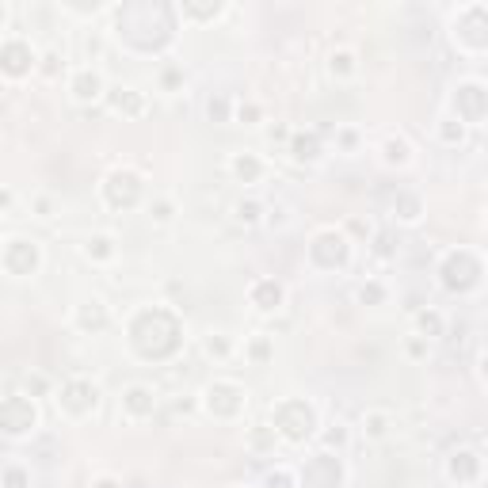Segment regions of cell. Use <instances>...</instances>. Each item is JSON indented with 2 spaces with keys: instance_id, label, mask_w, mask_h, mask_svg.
Masks as SVG:
<instances>
[{
  "instance_id": "obj_8",
  "label": "cell",
  "mask_w": 488,
  "mask_h": 488,
  "mask_svg": "<svg viewBox=\"0 0 488 488\" xmlns=\"http://www.w3.org/2000/svg\"><path fill=\"white\" fill-rule=\"evenodd\" d=\"M0 57H4V69H8L12 77H19V73L31 65V50H27L23 42H4V53H0Z\"/></svg>"
},
{
  "instance_id": "obj_22",
  "label": "cell",
  "mask_w": 488,
  "mask_h": 488,
  "mask_svg": "<svg viewBox=\"0 0 488 488\" xmlns=\"http://www.w3.org/2000/svg\"><path fill=\"white\" fill-rule=\"evenodd\" d=\"M443 138L446 142H458V138H462V126H458V130H454V126H443Z\"/></svg>"
},
{
  "instance_id": "obj_4",
  "label": "cell",
  "mask_w": 488,
  "mask_h": 488,
  "mask_svg": "<svg viewBox=\"0 0 488 488\" xmlns=\"http://www.w3.org/2000/svg\"><path fill=\"white\" fill-rule=\"evenodd\" d=\"M38 264V252L35 244H27V240H12L8 252H4V267H8V275H31Z\"/></svg>"
},
{
  "instance_id": "obj_24",
  "label": "cell",
  "mask_w": 488,
  "mask_h": 488,
  "mask_svg": "<svg viewBox=\"0 0 488 488\" xmlns=\"http://www.w3.org/2000/svg\"><path fill=\"white\" fill-rule=\"evenodd\" d=\"M96 488H115V485H111V480H99V485Z\"/></svg>"
},
{
  "instance_id": "obj_21",
  "label": "cell",
  "mask_w": 488,
  "mask_h": 488,
  "mask_svg": "<svg viewBox=\"0 0 488 488\" xmlns=\"http://www.w3.org/2000/svg\"><path fill=\"white\" fill-rule=\"evenodd\" d=\"M8 488H23V473L19 470H8Z\"/></svg>"
},
{
  "instance_id": "obj_17",
  "label": "cell",
  "mask_w": 488,
  "mask_h": 488,
  "mask_svg": "<svg viewBox=\"0 0 488 488\" xmlns=\"http://www.w3.org/2000/svg\"><path fill=\"white\" fill-rule=\"evenodd\" d=\"M237 218H240V222H256V218H259V206H256V203H240V206H237Z\"/></svg>"
},
{
  "instance_id": "obj_14",
  "label": "cell",
  "mask_w": 488,
  "mask_h": 488,
  "mask_svg": "<svg viewBox=\"0 0 488 488\" xmlns=\"http://www.w3.org/2000/svg\"><path fill=\"white\" fill-rule=\"evenodd\" d=\"M80 324H84V329H103V324H107V313L99 309L96 302H92V305H84V309H80Z\"/></svg>"
},
{
  "instance_id": "obj_5",
  "label": "cell",
  "mask_w": 488,
  "mask_h": 488,
  "mask_svg": "<svg viewBox=\"0 0 488 488\" xmlns=\"http://www.w3.org/2000/svg\"><path fill=\"white\" fill-rule=\"evenodd\" d=\"M138 176H130V172H118V176H111V183H107V203L111 206H133L138 203Z\"/></svg>"
},
{
  "instance_id": "obj_11",
  "label": "cell",
  "mask_w": 488,
  "mask_h": 488,
  "mask_svg": "<svg viewBox=\"0 0 488 488\" xmlns=\"http://www.w3.org/2000/svg\"><path fill=\"white\" fill-rule=\"evenodd\" d=\"M252 298H256V305H259V309H275V305H279V298H283V290H279L275 283H259Z\"/></svg>"
},
{
  "instance_id": "obj_2",
  "label": "cell",
  "mask_w": 488,
  "mask_h": 488,
  "mask_svg": "<svg viewBox=\"0 0 488 488\" xmlns=\"http://www.w3.org/2000/svg\"><path fill=\"white\" fill-rule=\"evenodd\" d=\"M0 424H4L8 435H23L27 427H35V409H31V400L8 397V400H4V409H0Z\"/></svg>"
},
{
  "instance_id": "obj_1",
  "label": "cell",
  "mask_w": 488,
  "mask_h": 488,
  "mask_svg": "<svg viewBox=\"0 0 488 488\" xmlns=\"http://www.w3.org/2000/svg\"><path fill=\"white\" fill-rule=\"evenodd\" d=\"M275 420H279V427H283L286 439H305L313 431V412H309V404H302V400H286V404H279Z\"/></svg>"
},
{
  "instance_id": "obj_18",
  "label": "cell",
  "mask_w": 488,
  "mask_h": 488,
  "mask_svg": "<svg viewBox=\"0 0 488 488\" xmlns=\"http://www.w3.org/2000/svg\"><path fill=\"white\" fill-rule=\"evenodd\" d=\"M88 252H96V256H111V240H107V237H96V240L88 244Z\"/></svg>"
},
{
  "instance_id": "obj_7",
  "label": "cell",
  "mask_w": 488,
  "mask_h": 488,
  "mask_svg": "<svg viewBox=\"0 0 488 488\" xmlns=\"http://www.w3.org/2000/svg\"><path fill=\"white\" fill-rule=\"evenodd\" d=\"M62 404L69 412H88L92 404H96V389H92L88 382H69L62 393Z\"/></svg>"
},
{
  "instance_id": "obj_23",
  "label": "cell",
  "mask_w": 488,
  "mask_h": 488,
  "mask_svg": "<svg viewBox=\"0 0 488 488\" xmlns=\"http://www.w3.org/2000/svg\"><path fill=\"white\" fill-rule=\"evenodd\" d=\"M424 329H431V332H439V317L431 313V317H424Z\"/></svg>"
},
{
  "instance_id": "obj_16",
  "label": "cell",
  "mask_w": 488,
  "mask_h": 488,
  "mask_svg": "<svg viewBox=\"0 0 488 488\" xmlns=\"http://www.w3.org/2000/svg\"><path fill=\"white\" fill-rule=\"evenodd\" d=\"M294 157H298V160H313V157H317V138H298V142H294Z\"/></svg>"
},
{
  "instance_id": "obj_25",
  "label": "cell",
  "mask_w": 488,
  "mask_h": 488,
  "mask_svg": "<svg viewBox=\"0 0 488 488\" xmlns=\"http://www.w3.org/2000/svg\"><path fill=\"white\" fill-rule=\"evenodd\" d=\"M485 378H488V359H485Z\"/></svg>"
},
{
  "instance_id": "obj_13",
  "label": "cell",
  "mask_w": 488,
  "mask_h": 488,
  "mask_svg": "<svg viewBox=\"0 0 488 488\" xmlns=\"http://www.w3.org/2000/svg\"><path fill=\"white\" fill-rule=\"evenodd\" d=\"M73 92H77L80 99H96L99 96V77L96 73H80L77 84H73Z\"/></svg>"
},
{
  "instance_id": "obj_15",
  "label": "cell",
  "mask_w": 488,
  "mask_h": 488,
  "mask_svg": "<svg viewBox=\"0 0 488 488\" xmlns=\"http://www.w3.org/2000/svg\"><path fill=\"white\" fill-rule=\"evenodd\" d=\"M233 172H237L240 179H256V176H259V160H252V157H237V160H233Z\"/></svg>"
},
{
  "instance_id": "obj_10",
  "label": "cell",
  "mask_w": 488,
  "mask_h": 488,
  "mask_svg": "<svg viewBox=\"0 0 488 488\" xmlns=\"http://www.w3.org/2000/svg\"><path fill=\"white\" fill-rule=\"evenodd\" d=\"M126 404H130V412L145 416V412H153V393H149V389H142V385H133V389L126 393Z\"/></svg>"
},
{
  "instance_id": "obj_20",
  "label": "cell",
  "mask_w": 488,
  "mask_h": 488,
  "mask_svg": "<svg viewBox=\"0 0 488 488\" xmlns=\"http://www.w3.org/2000/svg\"><path fill=\"white\" fill-rule=\"evenodd\" d=\"M267 488H290V477H286V473H271V477H267Z\"/></svg>"
},
{
  "instance_id": "obj_6",
  "label": "cell",
  "mask_w": 488,
  "mask_h": 488,
  "mask_svg": "<svg viewBox=\"0 0 488 488\" xmlns=\"http://www.w3.org/2000/svg\"><path fill=\"white\" fill-rule=\"evenodd\" d=\"M313 256L320 259V264H344L347 259V244L339 233H324V237H317V244H313Z\"/></svg>"
},
{
  "instance_id": "obj_9",
  "label": "cell",
  "mask_w": 488,
  "mask_h": 488,
  "mask_svg": "<svg viewBox=\"0 0 488 488\" xmlns=\"http://www.w3.org/2000/svg\"><path fill=\"white\" fill-rule=\"evenodd\" d=\"M111 103H115V111H126V115H138V111H142V96H133V88H115Z\"/></svg>"
},
{
  "instance_id": "obj_19",
  "label": "cell",
  "mask_w": 488,
  "mask_h": 488,
  "mask_svg": "<svg viewBox=\"0 0 488 488\" xmlns=\"http://www.w3.org/2000/svg\"><path fill=\"white\" fill-rule=\"evenodd\" d=\"M409 157V145L404 142H389V160H404Z\"/></svg>"
},
{
  "instance_id": "obj_12",
  "label": "cell",
  "mask_w": 488,
  "mask_h": 488,
  "mask_svg": "<svg viewBox=\"0 0 488 488\" xmlns=\"http://www.w3.org/2000/svg\"><path fill=\"white\" fill-rule=\"evenodd\" d=\"M450 473H454V477H462V480H470L473 473H477V458H473L470 450L454 454V462H450Z\"/></svg>"
},
{
  "instance_id": "obj_3",
  "label": "cell",
  "mask_w": 488,
  "mask_h": 488,
  "mask_svg": "<svg viewBox=\"0 0 488 488\" xmlns=\"http://www.w3.org/2000/svg\"><path fill=\"white\" fill-rule=\"evenodd\" d=\"M302 480H305V488H336L339 485V462L329 458V454H317V458L305 465Z\"/></svg>"
}]
</instances>
